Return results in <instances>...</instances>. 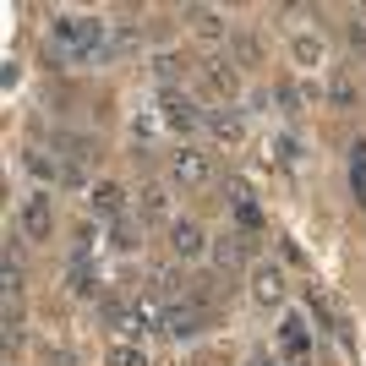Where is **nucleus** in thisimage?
<instances>
[{
	"mask_svg": "<svg viewBox=\"0 0 366 366\" xmlns=\"http://www.w3.org/2000/svg\"><path fill=\"white\" fill-rule=\"evenodd\" d=\"M169 175H175V186H186V192H202V186H214V159L197 148H175L169 153Z\"/></svg>",
	"mask_w": 366,
	"mask_h": 366,
	"instance_id": "f257e3e1",
	"label": "nucleus"
},
{
	"mask_svg": "<svg viewBox=\"0 0 366 366\" xmlns=\"http://www.w3.org/2000/svg\"><path fill=\"white\" fill-rule=\"evenodd\" d=\"M169 252H175V262H202V257H214V241H208L202 224L175 219V224H169Z\"/></svg>",
	"mask_w": 366,
	"mask_h": 366,
	"instance_id": "f03ea898",
	"label": "nucleus"
},
{
	"mask_svg": "<svg viewBox=\"0 0 366 366\" xmlns=\"http://www.w3.org/2000/svg\"><path fill=\"white\" fill-rule=\"evenodd\" d=\"M22 235L28 241H49L55 235V202H49V192H28L22 197Z\"/></svg>",
	"mask_w": 366,
	"mask_h": 366,
	"instance_id": "7ed1b4c3",
	"label": "nucleus"
},
{
	"mask_svg": "<svg viewBox=\"0 0 366 366\" xmlns=\"http://www.w3.org/2000/svg\"><path fill=\"white\" fill-rule=\"evenodd\" d=\"M164 121L175 126V132H197V126H208V109H202L192 93L169 88V93H164Z\"/></svg>",
	"mask_w": 366,
	"mask_h": 366,
	"instance_id": "20e7f679",
	"label": "nucleus"
},
{
	"mask_svg": "<svg viewBox=\"0 0 366 366\" xmlns=\"http://www.w3.org/2000/svg\"><path fill=\"white\" fill-rule=\"evenodd\" d=\"M279 355L290 366H312V328L301 317H285L279 322Z\"/></svg>",
	"mask_w": 366,
	"mask_h": 366,
	"instance_id": "39448f33",
	"label": "nucleus"
},
{
	"mask_svg": "<svg viewBox=\"0 0 366 366\" xmlns=\"http://www.w3.org/2000/svg\"><path fill=\"white\" fill-rule=\"evenodd\" d=\"M202 317H208V312H197L192 301H169L164 306V334L169 339H192V334H202Z\"/></svg>",
	"mask_w": 366,
	"mask_h": 366,
	"instance_id": "423d86ee",
	"label": "nucleus"
},
{
	"mask_svg": "<svg viewBox=\"0 0 366 366\" xmlns=\"http://www.w3.org/2000/svg\"><path fill=\"white\" fill-rule=\"evenodd\" d=\"M252 301L257 306H285V268L279 262H262L252 274Z\"/></svg>",
	"mask_w": 366,
	"mask_h": 366,
	"instance_id": "0eeeda50",
	"label": "nucleus"
},
{
	"mask_svg": "<svg viewBox=\"0 0 366 366\" xmlns=\"http://www.w3.org/2000/svg\"><path fill=\"white\" fill-rule=\"evenodd\" d=\"M208 132H214V142L235 148V142L246 137V121H241V109H229V104H214V109H208Z\"/></svg>",
	"mask_w": 366,
	"mask_h": 366,
	"instance_id": "6e6552de",
	"label": "nucleus"
},
{
	"mask_svg": "<svg viewBox=\"0 0 366 366\" xmlns=\"http://www.w3.org/2000/svg\"><path fill=\"white\" fill-rule=\"evenodd\" d=\"M202 82H208L219 99H235V93H241V71L229 61H202Z\"/></svg>",
	"mask_w": 366,
	"mask_h": 366,
	"instance_id": "1a4fd4ad",
	"label": "nucleus"
},
{
	"mask_svg": "<svg viewBox=\"0 0 366 366\" xmlns=\"http://www.w3.org/2000/svg\"><path fill=\"white\" fill-rule=\"evenodd\" d=\"M93 214L121 224V219H126V192H121L115 181H99V186H93Z\"/></svg>",
	"mask_w": 366,
	"mask_h": 366,
	"instance_id": "9d476101",
	"label": "nucleus"
},
{
	"mask_svg": "<svg viewBox=\"0 0 366 366\" xmlns=\"http://www.w3.org/2000/svg\"><path fill=\"white\" fill-rule=\"evenodd\" d=\"M214 268H219V274H241V268H246V241H241V235L214 241Z\"/></svg>",
	"mask_w": 366,
	"mask_h": 366,
	"instance_id": "9b49d317",
	"label": "nucleus"
},
{
	"mask_svg": "<svg viewBox=\"0 0 366 366\" xmlns=\"http://www.w3.org/2000/svg\"><path fill=\"white\" fill-rule=\"evenodd\" d=\"M229 214H235V224H241V229H262V208L252 202L246 186H229Z\"/></svg>",
	"mask_w": 366,
	"mask_h": 366,
	"instance_id": "f8f14e48",
	"label": "nucleus"
},
{
	"mask_svg": "<svg viewBox=\"0 0 366 366\" xmlns=\"http://www.w3.org/2000/svg\"><path fill=\"white\" fill-rule=\"evenodd\" d=\"M186 22H192L202 39H224V11H214V6H186Z\"/></svg>",
	"mask_w": 366,
	"mask_h": 366,
	"instance_id": "ddd939ff",
	"label": "nucleus"
},
{
	"mask_svg": "<svg viewBox=\"0 0 366 366\" xmlns=\"http://www.w3.org/2000/svg\"><path fill=\"white\" fill-rule=\"evenodd\" d=\"M104 366H148V355H142V345H132V339H121V345H109Z\"/></svg>",
	"mask_w": 366,
	"mask_h": 366,
	"instance_id": "4468645a",
	"label": "nucleus"
},
{
	"mask_svg": "<svg viewBox=\"0 0 366 366\" xmlns=\"http://www.w3.org/2000/svg\"><path fill=\"white\" fill-rule=\"evenodd\" d=\"M61 153H66L61 164H76V169H82V164L93 159V142H88V137H66V132H61Z\"/></svg>",
	"mask_w": 366,
	"mask_h": 366,
	"instance_id": "2eb2a0df",
	"label": "nucleus"
},
{
	"mask_svg": "<svg viewBox=\"0 0 366 366\" xmlns=\"http://www.w3.org/2000/svg\"><path fill=\"white\" fill-rule=\"evenodd\" d=\"M181 71H186V61H181V55H159V61H153V76L164 82V93L175 88V82H181Z\"/></svg>",
	"mask_w": 366,
	"mask_h": 366,
	"instance_id": "dca6fc26",
	"label": "nucleus"
},
{
	"mask_svg": "<svg viewBox=\"0 0 366 366\" xmlns=\"http://www.w3.org/2000/svg\"><path fill=\"white\" fill-rule=\"evenodd\" d=\"M142 214H148V219L169 214V192H164V186H142Z\"/></svg>",
	"mask_w": 366,
	"mask_h": 366,
	"instance_id": "f3484780",
	"label": "nucleus"
},
{
	"mask_svg": "<svg viewBox=\"0 0 366 366\" xmlns=\"http://www.w3.org/2000/svg\"><path fill=\"white\" fill-rule=\"evenodd\" d=\"M137 246H142L137 224H132V219H121V224H115V252H137Z\"/></svg>",
	"mask_w": 366,
	"mask_h": 366,
	"instance_id": "a211bd4d",
	"label": "nucleus"
},
{
	"mask_svg": "<svg viewBox=\"0 0 366 366\" xmlns=\"http://www.w3.org/2000/svg\"><path fill=\"white\" fill-rule=\"evenodd\" d=\"M6 295H22V268H16V246H6Z\"/></svg>",
	"mask_w": 366,
	"mask_h": 366,
	"instance_id": "6ab92c4d",
	"label": "nucleus"
},
{
	"mask_svg": "<svg viewBox=\"0 0 366 366\" xmlns=\"http://www.w3.org/2000/svg\"><path fill=\"white\" fill-rule=\"evenodd\" d=\"M71 290H76V295H93V290H99V285H93V268H88V262H71Z\"/></svg>",
	"mask_w": 366,
	"mask_h": 366,
	"instance_id": "aec40b11",
	"label": "nucleus"
},
{
	"mask_svg": "<svg viewBox=\"0 0 366 366\" xmlns=\"http://www.w3.org/2000/svg\"><path fill=\"white\" fill-rule=\"evenodd\" d=\"M328 99H334V104H355V88L345 76H334V82H328Z\"/></svg>",
	"mask_w": 366,
	"mask_h": 366,
	"instance_id": "412c9836",
	"label": "nucleus"
},
{
	"mask_svg": "<svg viewBox=\"0 0 366 366\" xmlns=\"http://www.w3.org/2000/svg\"><path fill=\"white\" fill-rule=\"evenodd\" d=\"M350 192H355V202L366 208V169H350Z\"/></svg>",
	"mask_w": 366,
	"mask_h": 366,
	"instance_id": "4be33fe9",
	"label": "nucleus"
},
{
	"mask_svg": "<svg viewBox=\"0 0 366 366\" xmlns=\"http://www.w3.org/2000/svg\"><path fill=\"white\" fill-rule=\"evenodd\" d=\"M295 55H301V61L312 66V61H317V55H322V49H317V39H301V44H295Z\"/></svg>",
	"mask_w": 366,
	"mask_h": 366,
	"instance_id": "5701e85b",
	"label": "nucleus"
},
{
	"mask_svg": "<svg viewBox=\"0 0 366 366\" xmlns=\"http://www.w3.org/2000/svg\"><path fill=\"white\" fill-rule=\"evenodd\" d=\"M350 169H366V137H361V142L350 148Z\"/></svg>",
	"mask_w": 366,
	"mask_h": 366,
	"instance_id": "b1692460",
	"label": "nucleus"
}]
</instances>
